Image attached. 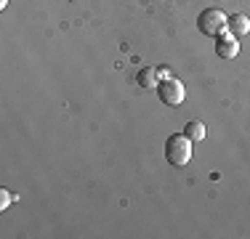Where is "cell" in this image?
I'll use <instances>...</instances> for the list:
<instances>
[{
    "label": "cell",
    "instance_id": "9c48e42d",
    "mask_svg": "<svg viewBox=\"0 0 250 239\" xmlns=\"http://www.w3.org/2000/svg\"><path fill=\"white\" fill-rule=\"evenodd\" d=\"M157 75H160V80H168V77H170V72L165 69V67H160V69H157Z\"/></svg>",
    "mask_w": 250,
    "mask_h": 239
},
{
    "label": "cell",
    "instance_id": "52a82bcc",
    "mask_svg": "<svg viewBox=\"0 0 250 239\" xmlns=\"http://www.w3.org/2000/svg\"><path fill=\"white\" fill-rule=\"evenodd\" d=\"M184 133H187L189 139H192V143H194V141H202V139H205V133H208V130H205V125H202V122H197V120H192V122H187Z\"/></svg>",
    "mask_w": 250,
    "mask_h": 239
},
{
    "label": "cell",
    "instance_id": "8992f818",
    "mask_svg": "<svg viewBox=\"0 0 250 239\" xmlns=\"http://www.w3.org/2000/svg\"><path fill=\"white\" fill-rule=\"evenodd\" d=\"M136 82H139L141 88H157V82H160L157 69H154V67H144V69H139V75H136Z\"/></svg>",
    "mask_w": 250,
    "mask_h": 239
},
{
    "label": "cell",
    "instance_id": "3957f363",
    "mask_svg": "<svg viewBox=\"0 0 250 239\" xmlns=\"http://www.w3.org/2000/svg\"><path fill=\"white\" fill-rule=\"evenodd\" d=\"M157 96H160V101H163L165 106H181L184 99H187V91H184V85L178 80L168 77V80L157 82Z\"/></svg>",
    "mask_w": 250,
    "mask_h": 239
},
{
    "label": "cell",
    "instance_id": "277c9868",
    "mask_svg": "<svg viewBox=\"0 0 250 239\" xmlns=\"http://www.w3.org/2000/svg\"><path fill=\"white\" fill-rule=\"evenodd\" d=\"M216 53H218V59H234L237 53H240L237 35H231L229 29H224L221 35H216Z\"/></svg>",
    "mask_w": 250,
    "mask_h": 239
},
{
    "label": "cell",
    "instance_id": "5b68a950",
    "mask_svg": "<svg viewBox=\"0 0 250 239\" xmlns=\"http://www.w3.org/2000/svg\"><path fill=\"white\" fill-rule=\"evenodd\" d=\"M226 29H229L231 35H237V38H240V35H248L250 32V19H248L245 14H231Z\"/></svg>",
    "mask_w": 250,
    "mask_h": 239
},
{
    "label": "cell",
    "instance_id": "30bf717a",
    "mask_svg": "<svg viewBox=\"0 0 250 239\" xmlns=\"http://www.w3.org/2000/svg\"><path fill=\"white\" fill-rule=\"evenodd\" d=\"M5 5H8V0H0V8H5Z\"/></svg>",
    "mask_w": 250,
    "mask_h": 239
},
{
    "label": "cell",
    "instance_id": "7a4b0ae2",
    "mask_svg": "<svg viewBox=\"0 0 250 239\" xmlns=\"http://www.w3.org/2000/svg\"><path fill=\"white\" fill-rule=\"evenodd\" d=\"M226 24H229V16L221 8H205L197 16V27L202 35H221L226 29Z\"/></svg>",
    "mask_w": 250,
    "mask_h": 239
},
{
    "label": "cell",
    "instance_id": "6da1fadb",
    "mask_svg": "<svg viewBox=\"0 0 250 239\" xmlns=\"http://www.w3.org/2000/svg\"><path fill=\"white\" fill-rule=\"evenodd\" d=\"M165 159L173 167H184L192 159V139L187 133H173L165 141Z\"/></svg>",
    "mask_w": 250,
    "mask_h": 239
},
{
    "label": "cell",
    "instance_id": "ba28073f",
    "mask_svg": "<svg viewBox=\"0 0 250 239\" xmlns=\"http://www.w3.org/2000/svg\"><path fill=\"white\" fill-rule=\"evenodd\" d=\"M14 199H16V197L11 194L8 189H0V210H8V205H11Z\"/></svg>",
    "mask_w": 250,
    "mask_h": 239
}]
</instances>
